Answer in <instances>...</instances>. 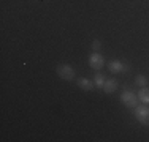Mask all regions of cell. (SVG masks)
Wrapping results in <instances>:
<instances>
[{"label":"cell","mask_w":149,"mask_h":142,"mask_svg":"<svg viewBox=\"0 0 149 142\" xmlns=\"http://www.w3.org/2000/svg\"><path fill=\"white\" fill-rule=\"evenodd\" d=\"M120 101H122V104L125 106V108L129 109H135L138 106V95L135 93L132 90H124L122 93H120Z\"/></svg>","instance_id":"obj_1"},{"label":"cell","mask_w":149,"mask_h":142,"mask_svg":"<svg viewBox=\"0 0 149 142\" xmlns=\"http://www.w3.org/2000/svg\"><path fill=\"white\" fill-rule=\"evenodd\" d=\"M56 73H57V76L60 77V79H63V81H73L74 74H76L74 70H73V66L67 65V63H60V65H57Z\"/></svg>","instance_id":"obj_2"},{"label":"cell","mask_w":149,"mask_h":142,"mask_svg":"<svg viewBox=\"0 0 149 142\" xmlns=\"http://www.w3.org/2000/svg\"><path fill=\"white\" fill-rule=\"evenodd\" d=\"M135 119L144 126H149V106L143 104V106H136L135 108Z\"/></svg>","instance_id":"obj_3"},{"label":"cell","mask_w":149,"mask_h":142,"mask_svg":"<svg viewBox=\"0 0 149 142\" xmlns=\"http://www.w3.org/2000/svg\"><path fill=\"white\" fill-rule=\"evenodd\" d=\"M89 65L91 68H94L95 71H100L105 66V57L100 52H92L89 55Z\"/></svg>","instance_id":"obj_4"},{"label":"cell","mask_w":149,"mask_h":142,"mask_svg":"<svg viewBox=\"0 0 149 142\" xmlns=\"http://www.w3.org/2000/svg\"><path fill=\"white\" fill-rule=\"evenodd\" d=\"M108 71L111 74H119L124 71V62L119 59H113L108 62Z\"/></svg>","instance_id":"obj_5"},{"label":"cell","mask_w":149,"mask_h":142,"mask_svg":"<svg viewBox=\"0 0 149 142\" xmlns=\"http://www.w3.org/2000/svg\"><path fill=\"white\" fill-rule=\"evenodd\" d=\"M118 87H119V82L114 79V77H111V79H106L105 81V85H103V92L105 93H114L116 90H118Z\"/></svg>","instance_id":"obj_6"},{"label":"cell","mask_w":149,"mask_h":142,"mask_svg":"<svg viewBox=\"0 0 149 142\" xmlns=\"http://www.w3.org/2000/svg\"><path fill=\"white\" fill-rule=\"evenodd\" d=\"M76 84L79 88H83V90H86V92H92L95 88L94 81H89V79H86V77H79V79L76 81Z\"/></svg>","instance_id":"obj_7"},{"label":"cell","mask_w":149,"mask_h":142,"mask_svg":"<svg viewBox=\"0 0 149 142\" xmlns=\"http://www.w3.org/2000/svg\"><path fill=\"white\" fill-rule=\"evenodd\" d=\"M138 99H140L143 104L149 106V88L148 85L146 87H140V92H138Z\"/></svg>","instance_id":"obj_8"},{"label":"cell","mask_w":149,"mask_h":142,"mask_svg":"<svg viewBox=\"0 0 149 142\" xmlns=\"http://www.w3.org/2000/svg\"><path fill=\"white\" fill-rule=\"evenodd\" d=\"M105 74H102L100 71H97V73L94 74V85L97 88H103V85H105Z\"/></svg>","instance_id":"obj_9"},{"label":"cell","mask_w":149,"mask_h":142,"mask_svg":"<svg viewBox=\"0 0 149 142\" xmlns=\"http://www.w3.org/2000/svg\"><path fill=\"white\" fill-rule=\"evenodd\" d=\"M135 84L138 85V87H146L148 85V79L144 74H138L136 77H135Z\"/></svg>","instance_id":"obj_10"},{"label":"cell","mask_w":149,"mask_h":142,"mask_svg":"<svg viewBox=\"0 0 149 142\" xmlns=\"http://www.w3.org/2000/svg\"><path fill=\"white\" fill-rule=\"evenodd\" d=\"M100 48H102V41L100 40H94V41H92V51H94V52H98V51H100Z\"/></svg>","instance_id":"obj_11"},{"label":"cell","mask_w":149,"mask_h":142,"mask_svg":"<svg viewBox=\"0 0 149 142\" xmlns=\"http://www.w3.org/2000/svg\"><path fill=\"white\" fill-rule=\"evenodd\" d=\"M130 70H132V66H130V63H129V62H124V71H125V73H129Z\"/></svg>","instance_id":"obj_12"}]
</instances>
